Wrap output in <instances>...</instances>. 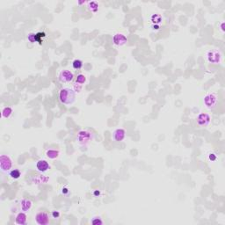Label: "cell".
I'll use <instances>...</instances> for the list:
<instances>
[{"instance_id": "obj_1", "label": "cell", "mask_w": 225, "mask_h": 225, "mask_svg": "<svg viewBox=\"0 0 225 225\" xmlns=\"http://www.w3.org/2000/svg\"><path fill=\"white\" fill-rule=\"evenodd\" d=\"M76 99L75 91L71 88L64 87L59 92V100L64 105H71Z\"/></svg>"}, {"instance_id": "obj_2", "label": "cell", "mask_w": 225, "mask_h": 225, "mask_svg": "<svg viewBox=\"0 0 225 225\" xmlns=\"http://www.w3.org/2000/svg\"><path fill=\"white\" fill-rule=\"evenodd\" d=\"M207 62L212 64H219L222 61V54L218 49H209L206 53Z\"/></svg>"}, {"instance_id": "obj_3", "label": "cell", "mask_w": 225, "mask_h": 225, "mask_svg": "<svg viewBox=\"0 0 225 225\" xmlns=\"http://www.w3.org/2000/svg\"><path fill=\"white\" fill-rule=\"evenodd\" d=\"M93 134L88 130H80L77 134V142L81 145H86L93 140Z\"/></svg>"}, {"instance_id": "obj_4", "label": "cell", "mask_w": 225, "mask_h": 225, "mask_svg": "<svg viewBox=\"0 0 225 225\" xmlns=\"http://www.w3.org/2000/svg\"><path fill=\"white\" fill-rule=\"evenodd\" d=\"M204 106L207 109H214L218 103V96L215 93L207 94L203 99Z\"/></svg>"}, {"instance_id": "obj_5", "label": "cell", "mask_w": 225, "mask_h": 225, "mask_svg": "<svg viewBox=\"0 0 225 225\" xmlns=\"http://www.w3.org/2000/svg\"><path fill=\"white\" fill-rule=\"evenodd\" d=\"M12 168V161L9 156L1 155L0 157V170L2 172H8Z\"/></svg>"}, {"instance_id": "obj_6", "label": "cell", "mask_w": 225, "mask_h": 225, "mask_svg": "<svg viewBox=\"0 0 225 225\" xmlns=\"http://www.w3.org/2000/svg\"><path fill=\"white\" fill-rule=\"evenodd\" d=\"M74 79V74L69 70H63L58 75V80L61 83H70Z\"/></svg>"}, {"instance_id": "obj_7", "label": "cell", "mask_w": 225, "mask_h": 225, "mask_svg": "<svg viewBox=\"0 0 225 225\" xmlns=\"http://www.w3.org/2000/svg\"><path fill=\"white\" fill-rule=\"evenodd\" d=\"M211 122V117L205 112H201L196 118V123L200 127H207Z\"/></svg>"}, {"instance_id": "obj_8", "label": "cell", "mask_w": 225, "mask_h": 225, "mask_svg": "<svg viewBox=\"0 0 225 225\" xmlns=\"http://www.w3.org/2000/svg\"><path fill=\"white\" fill-rule=\"evenodd\" d=\"M34 218L38 225H47L49 223V216L46 212L43 211L38 212Z\"/></svg>"}, {"instance_id": "obj_9", "label": "cell", "mask_w": 225, "mask_h": 225, "mask_svg": "<svg viewBox=\"0 0 225 225\" xmlns=\"http://www.w3.org/2000/svg\"><path fill=\"white\" fill-rule=\"evenodd\" d=\"M128 42V39L123 34H116L112 37V43L115 46L122 47Z\"/></svg>"}, {"instance_id": "obj_10", "label": "cell", "mask_w": 225, "mask_h": 225, "mask_svg": "<svg viewBox=\"0 0 225 225\" xmlns=\"http://www.w3.org/2000/svg\"><path fill=\"white\" fill-rule=\"evenodd\" d=\"M126 137V130L124 129H117L112 132V139L116 142H120L125 139Z\"/></svg>"}, {"instance_id": "obj_11", "label": "cell", "mask_w": 225, "mask_h": 225, "mask_svg": "<svg viewBox=\"0 0 225 225\" xmlns=\"http://www.w3.org/2000/svg\"><path fill=\"white\" fill-rule=\"evenodd\" d=\"M49 169H50V165L47 160H38L36 163V170L39 172H46Z\"/></svg>"}, {"instance_id": "obj_12", "label": "cell", "mask_w": 225, "mask_h": 225, "mask_svg": "<svg viewBox=\"0 0 225 225\" xmlns=\"http://www.w3.org/2000/svg\"><path fill=\"white\" fill-rule=\"evenodd\" d=\"M15 223L19 225H26L28 223V216L27 214L23 211L19 212V214L16 216L15 218Z\"/></svg>"}, {"instance_id": "obj_13", "label": "cell", "mask_w": 225, "mask_h": 225, "mask_svg": "<svg viewBox=\"0 0 225 225\" xmlns=\"http://www.w3.org/2000/svg\"><path fill=\"white\" fill-rule=\"evenodd\" d=\"M32 206H33V202L28 199H22L20 201V209L25 213H28L31 209Z\"/></svg>"}, {"instance_id": "obj_14", "label": "cell", "mask_w": 225, "mask_h": 225, "mask_svg": "<svg viewBox=\"0 0 225 225\" xmlns=\"http://www.w3.org/2000/svg\"><path fill=\"white\" fill-rule=\"evenodd\" d=\"M60 152L59 150H55V149H48L46 151V157L49 159H56L59 157Z\"/></svg>"}, {"instance_id": "obj_15", "label": "cell", "mask_w": 225, "mask_h": 225, "mask_svg": "<svg viewBox=\"0 0 225 225\" xmlns=\"http://www.w3.org/2000/svg\"><path fill=\"white\" fill-rule=\"evenodd\" d=\"M87 7L93 12H97L99 11V3L97 1H90L87 2Z\"/></svg>"}, {"instance_id": "obj_16", "label": "cell", "mask_w": 225, "mask_h": 225, "mask_svg": "<svg viewBox=\"0 0 225 225\" xmlns=\"http://www.w3.org/2000/svg\"><path fill=\"white\" fill-rule=\"evenodd\" d=\"M2 117L5 118V119H8L11 117V115L12 114V108L10 107V106H5L3 108L2 110Z\"/></svg>"}, {"instance_id": "obj_17", "label": "cell", "mask_w": 225, "mask_h": 225, "mask_svg": "<svg viewBox=\"0 0 225 225\" xmlns=\"http://www.w3.org/2000/svg\"><path fill=\"white\" fill-rule=\"evenodd\" d=\"M9 176L12 179H19L21 176V172L19 171L18 169H13L9 171Z\"/></svg>"}, {"instance_id": "obj_18", "label": "cell", "mask_w": 225, "mask_h": 225, "mask_svg": "<svg viewBox=\"0 0 225 225\" xmlns=\"http://www.w3.org/2000/svg\"><path fill=\"white\" fill-rule=\"evenodd\" d=\"M150 20L152 21L153 25H160V23L162 22V17L159 14H153L150 18Z\"/></svg>"}, {"instance_id": "obj_19", "label": "cell", "mask_w": 225, "mask_h": 225, "mask_svg": "<svg viewBox=\"0 0 225 225\" xmlns=\"http://www.w3.org/2000/svg\"><path fill=\"white\" fill-rule=\"evenodd\" d=\"M83 65H84L83 61H81V60H79V59H75V60L72 62V67H73V69H75V70H80V69H82Z\"/></svg>"}, {"instance_id": "obj_20", "label": "cell", "mask_w": 225, "mask_h": 225, "mask_svg": "<svg viewBox=\"0 0 225 225\" xmlns=\"http://www.w3.org/2000/svg\"><path fill=\"white\" fill-rule=\"evenodd\" d=\"M91 223L93 225H102L104 223L103 220L99 216H94L91 220Z\"/></svg>"}, {"instance_id": "obj_21", "label": "cell", "mask_w": 225, "mask_h": 225, "mask_svg": "<svg viewBox=\"0 0 225 225\" xmlns=\"http://www.w3.org/2000/svg\"><path fill=\"white\" fill-rule=\"evenodd\" d=\"M76 82H77V84H80V85L84 84L86 82V77L83 74H78L76 78Z\"/></svg>"}, {"instance_id": "obj_22", "label": "cell", "mask_w": 225, "mask_h": 225, "mask_svg": "<svg viewBox=\"0 0 225 225\" xmlns=\"http://www.w3.org/2000/svg\"><path fill=\"white\" fill-rule=\"evenodd\" d=\"M28 40L29 41V42H31V43H34V42H36L37 41H40V40L38 39L37 34H33V33H31V34H28Z\"/></svg>"}, {"instance_id": "obj_23", "label": "cell", "mask_w": 225, "mask_h": 225, "mask_svg": "<svg viewBox=\"0 0 225 225\" xmlns=\"http://www.w3.org/2000/svg\"><path fill=\"white\" fill-rule=\"evenodd\" d=\"M51 216H52V217H53L54 219H57V218H59V216H60V212H59V211H56V210H54V211H52Z\"/></svg>"}, {"instance_id": "obj_24", "label": "cell", "mask_w": 225, "mask_h": 225, "mask_svg": "<svg viewBox=\"0 0 225 225\" xmlns=\"http://www.w3.org/2000/svg\"><path fill=\"white\" fill-rule=\"evenodd\" d=\"M208 158H209V160H210L211 162H214V161H216V160L217 157H216V154H214V153H210V154H209V156H208Z\"/></svg>"}, {"instance_id": "obj_25", "label": "cell", "mask_w": 225, "mask_h": 225, "mask_svg": "<svg viewBox=\"0 0 225 225\" xmlns=\"http://www.w3.org/2000/svg\"><path fill=\"white\" fill-rule=\"evenodd\" d=\"M219 26H220V29H221V31L223 32V33H224L225 29H224V26H225V23L224 21H222L220 24H219Z\"/></svg>"}, {"instance_id": "obj_26", "label": "cell", "mask_w": 225, "mask_h": 225, "mask_svg": "<svg viewBox=\"0 0 225 225\" xmlns=\"http://www.w3.org/2000/svg\"><path fill=\"white\" fill-rule=\"evenodd\" d=\"M62 194H69V189L67 188H62Z\"/></svg>"}, {"instance_id": "obj_27", "label": "cell", "mask_w": 225, "mask_h": 225, "mask_svg": "<svg viewBox=\"0 0 225 225\" xmlns=\"http://www.w3.org/2000/svg\"><path fill=\"white\" fill-rule=\"evenodd\" d=\"M93 195L95 197H99L100 195V191H99V190H94Z\"/></svg>"}, {"instance_id": "obj_28", "label": "cell", "mask_w": 225, "mask_h": 225, "mask_svg": "<svg viewBox=\"0 0 225 225\" xmlns=\"http://www.w3.org/2000/svg\"><path fill=\"white\" fill-rule=\"evenodd\" d=\"M152 28H153V30L158 31V30H159L160 25H153V26H152Z\"/></svg>"}]
</instances>
